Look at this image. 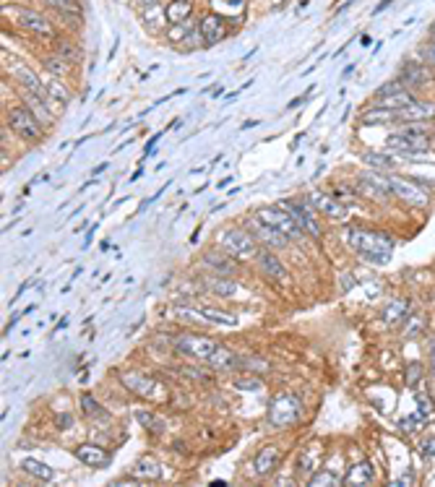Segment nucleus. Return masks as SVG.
<instances>
[{
    "mask_svg": "<svg viewBox=\"0 0 435 487\" xmlns=\"http://www.w3.org/2000/svg\"><path fill=\"white\" fill-rule=\"evenodd\" d=\"M248 227H251V235H256L258 240H263L269 248H284V245H290V238H287V235H282L279 229L269 227V224H263L258 217L253 219Z\"/></svg>",
    "mask_w": 435,
    "mask_h": 487,
    "instance_id": "17",
    "label": "nucleus"
},
{
    "mask_svg": "<svg viewBox=\"0 0 435 487\" xmlns=\"http://www.w3.org/2000/svg\"><path fill=\"white\" fill-rule=\"evenodd\" d=\"M42 63H44V68H47V73H50V76H55V78L68 76V71H71V63H68V60H63L60 55H47Z\"/></svg>",
    "mask_w": 435,
    "mask_h": 487,
    "instance_id": "36",
    "label": "nucleus"
},
{
    "mask_svg": "<svg viewBox=\"0 0 435 487\" xmlns=\"http://www.w3.org/2000/svg\"><path fill=\"white\" fill-rule=\"evenodd\" d=\"M334 195H337L341 204L347 206V204H352V201L357 198V188H349V185H337V188H334Z\"/></svg>",
    "mask_w": 435,
    "mask_h": 487,
    "instance_id": "45",
    "label": "nucleus"
},
{
    "mask_svg": "<svg viewBox=\"0 0 435 487\" xmlns=\"http://www.w3.org/2000/svg\"><path fill=\"white\" fill-rule=\"evenodd\" d=\"M219 349V344L208 336L198 334H180L175 339V352L190 360H208Z\"/></svg>",
    "mask_w": 435,
    "mask_h": 487,
    "instance_id": "6",
    "label": "nucleus"
},
{
    "mask_svg": "<svg viewBox=\"0 0 435 487\" xmlns=\"http://www.w3.org/2000/svg\"><path fill=\"white\" fill-rule=\"evenodd\" d=\"M198 29H201L204 44H217L227 37V24H224L222 16H206L204 21L198 24Z\"/></svg>",
    "mask_w": 435,
    "mask_h": 487,
    "instance_id": "19",
    "label": "nucleus"
},
{
    "mask_svg": "<svg viewBox=\"0 0 435 487\" xmlns=\"http://www.w3.org/2000/svg\"><path fill=\"white\" fill-rule=\"evenodd\" d=\"M21 469L26 472V475H32V477H37V479H42V482H53V477H55L53 469H50L47 464H42L39 459H24Z\"/></svg>",
    "mask_w": 435,
    "mask_h": 487,
    "instance_id": "30",
    "label": "nucleus"
},
{
    "mask_svg": "<svg viewBox=\"0 0 435 487\" xmlns=\"http://www.w3.org/2000/svg\"><path fill=\"white\" fill-rule=\"evenodd\" d=\"M206 362L214 370H224V368H235V365H240V357L235 355V352H229V349H222V346H219Z\"/></svg>",
    "mask_w": 435,
    "mask_h": 487,
    "instance_id": "35",
    "label": "nucleus"
},
{
    "mask_svg": "<svg viewBox=\"0 0 435 487\" xmlns=\"http://www.w3.org/2000/svg\"><path fill=\"white\" fill-rule=\"evenodd\" d=\"M279 461H282L279 448H276V445H263L261 451L256 454V459H253V469H256V475L269 477L274 469L279 466Z\"/></svg>",
    "mask_w": 435,
    "mask_h": 487,
    "instance_id": "18",
    "label": "nucleus"
},
{
    "mask_svg": "<svg viewBox=\"0 0 435 487\" xmlns=\"http://www.w3.org/2000/svg\"><path fill=\"white\" fill-rule=\"evenodd\" d=\"M16 24L26 29V32L37 34V37H44V39H53L55 37V26L53 21H47V16L32 11V8H19L16 11Z\"/></svg>",
    "mask_w": 435,
    "mask_h": 487,
    "instance_id": "12",
    "label": "nucleus"
},
{
    "mask_svg": "<svg viewBox=\"0 0 435 487\" xmlns=\"http://www.w3.org/2000/svg\"><path fill=\"white\" fill-rule=\"evenodd\" d=\"M420 328H425V318H420V315H409V318L402 324V334L404 336H414Z\"/></svg>",
    "mask_w": 435,
    "mask_h": 487,
    "instance_id": "43",
    "label": "nucleus"
},
{
    "mask_svg": "<svg viewBox=\"0 0 435 487\" xmlns=\"http://www.w3.org/2000/svg\"><path fill=\"white\" fill-rule=\"evenodd\" d=\"M310 204L316 206L321 214H326V217H331V219H344V217H347V206L341 204L337 195L310 193Z\"/></svg>",
    "mask_w": 435,
    "mask_h": 487,
    "instance_id": "16",
    "label": "nucleus"
},
{
    "mask_svg": "<svg viewBox=\"0 0 435 487\" xmlns=\"http://www.w3.org/2000/svg\"><path fill=\"white\" fill-rule=\"evenodd\" d=\"M430 357H433V370H435V339H433V344H430Z\"/></svg>",
    "mask_w": 435,
    "mask_h": 487,
    "instance_id": "58",
    "label": "nucleus"
},
{
    "mask_svg": "<svg viewBox=\"0 0 435 487\" xmlns=\"http://www.w3.org/2000/svg\"><path fill=\"white\" fill-rule=\"evenodd\" d=\"M305 485H308V487H339V485H341V479H339L334 472L323 469V472H316V475L310 477Z\"/></svg>",
    "mask_w": 435,
    "mask_h": 487,
    "instance_id": "38",
    "label": "nucleus"
},
{
    "mask_svg": "<svg viewBox=\"0 0 435 487\" xmlns=\"http://www.w3.org/2000/svg\"><path fill=\"white\" fill-rule=\"evenodd\" d=\"M222 248H224V253H229L235 260H245V258L258 256L256 240H253V235L245 232V229H227V232L222 235Z\"/></svg>",
    "mask_w": 435,
    "mask_h": 487,
    "instance_id": "7",
    "label": "nucleus"
},
{
    "mask_svg": "<svg viewBox=\"0 0 435 487\" xmlns=\"http://www.w3.org/2000/svg\"><path fill=\"white\" fill-rule=\"evenodd\" d=\"M19 321H21V313H16V315H13V318H11V324L6 326V331H3V334H11V328H13V326H16V324H19Z\"/></svg>",
    "mask_w": 435,
    "mask_h": 487,
    "instance_id": "52",
    "label": "nucleus"
},
{
    "mask_svg": "<svg viewBox=\"0 0 435 487\" xmlns=\"http://www.w3.org/2000/svg\"><path fill=\"white\" fill-rule=\"evenodd\" d=\"M423 380V362H409L407 365V386H417Z\"/></svg>",
    "mask_w": 435,
    "mask_h": 487,
    "instance_id": "46",
    "label": "nucleus"
},
{
    "mask_svg": "<svg viewBox=\"0 0 435 487\" xmlns=\"http://www.w3.org/2000/svg\"><path fill=\"white\" fill-rule=\"evenodd\" d=\"M235 389L238 391H261L263 389V380L258 375H240V378L232 380Z\"/></svg>",
    "mask_w": 435,
    "mask_h": 487,
    "instance_id": "42",
    "label": "nucleus"
},
{
    "mask_svg": "<svg viewBox=\"0 0 435 487\" xmlns=\"http://www.w3.org/2000/svg\"><path fill=\"white\" fill-rule=\"evenodd\" d=\"M359 123H362V125H391V123H399V120H396V109L375 105V107L365 109V112L359 115Z\"/></svg>",
    "mask_w": 435,
    "mask_h": 487,
    "instance_id": "21",
    "label": "nucleus"
},
{
    "mask_svg": "<svg viewBox=\"0 0 435 487\" xmlns=\"http://www.w3.org/2000/svg\"><path fill=\"white\" fill-rule=\"evenodd\" d=\"M44 89H47V94L53 99V105H68L71 102V91L66 89V84H60V78L50 76L44 81Z\"/></svg>",
    "mask_w": 435,
    "mask_h": 487,
    "instance_id": "33",
    "label": "nucleus"
},
{
    "mask_svg": "<svg viewBox=\"0 0 435 487\" xmlns=\"http://www.w3.org/2000/svg\"><path fill=\"white\" fill-rule=\"evenodd\" d=\"M139 423L149 430V433L154 435H162L164 433V425L157 420V414H152V411H139Z\"/></svg>",
    "mask_w": 435,
    "mask_h": 487,
    "instance_id": "41",
    "label": "nucleus"
},
{
    "mask_svg": "<svg viewBox=\"0 0 435 487\" xmlns=\"http://www.w3.org/2000/svg\"><path fill=\"white\" fill-rule=\"evenodd\" d=\"M407 318H409V303L407 300H391L386 305V310H383V321L389 326L404 324Z\"/></svg>",
    "mask_w": 435,
    "mask_h": 487,
    "instance_id": "27",
    "label": "nucleus"
},
{
    "mask_svg": "<svg viewBox=\"0 0 435 487\" xmlns=\"http://www.w3.org/2000/svg\"><path fill=\"white\" fill-rule=\"evenodd\" d=\"M78 404H81V409H84V414H87L89 420H105L107 417V411L99 407V401L91 396V393H84L81 399H78Z\"/></svg>",
    "mask_w": 435,
    "mask_h": 487,
    "instance_id": "37",
    "label": "nucleus"
},
{
    "mask_svg": "<svg viewBox=\"0 0 435 487\" xmlns=\"http://www.w3.org/2000/svg\"><path fill=\"white\" fill-rule=\"evenodd\" d=\"M391 180V193L407 206H414V209H425L430 204V195H427V188H425L423 180H412V177H389Z\"/></svg>",
    "mask_w": 435,
    "mask_h": 487,
    "instance_id": "5",
    "label": "nucleus"
},
{
    "mask_svg": "<svg viewBox=\"0 0 435 487\" xmlns=\"http://www.w3.org/2000/svg\"><path fill=\"white\" fill-rule=\"evenodd\" d=\"M204 263H206L208 269L224 274V276H232V274L238 271L235 269V260H232V256H229V253H219V250L206 253V256H204Z\"/></svg>",
    "mask_w": 435,
    "mask_h": 487,
    "instance_id": "24",
    "label": "nucleus"
},
{
    "mask_svg": "<svg viewBox=\"0 0 435 487\" xmlns=\"http://www.w3.org/2000/svg\"><path fill=\"white\" fill-rule=\"evenodd\" d=\"M362 162L368 164V167H373V170H378V172L393 167V159L389 154H362Z\"/></svg>",
    "mask_w": 435,
    "mask_h": 487,
    "instance_id": "40",
    "label": "nucleus"
},
{
    "mask_svg": "<svg viewBox=\"0 0 435 487\" xmlns=\"http://www.w3.org/2000/svg\"><path fill=\"white\" fill-rule=\"evenodd\" d=\"M76 459L81 461V464L91 466V469H102V466L109 464V454L105 451V448H99V445L94 443H84L76 448Z\"/></svg>",
    "mask_w": 435,
    "mask_h": 487,
    "instance_id": "20",
    "label": "nucleus"
},
{
    "mask_svg": "<svg viewBox=\"0 0 435 487\" xmlns=\"http://www.w3.org/2000/svg\"><path fill=\"white\" fill-rule=\"evenodd\" d=\"M389 6H391V0H383L381 6H375V11H373V13H381V11H386V8H389Z\"/></svg>",
    "mask_w": 435,
    "mask_h": 487,
    "instance_id": "53",
    "label": "nucleus"
},
{
    "mask_svg": "<svg viewBox=\"0 0 435 487\" xmlns=\"http://www.w3.org/2000/svg\"><path fill=\"white\" fill-rule=\"evenodd\" d=\"M414 97L409 89H404L399 81H391V84H383L378 91H375V105L389 109H402L407 105H412Z\"/></svg>",
    "mask_w": 435,
    "mask_h": 487,
    "instance_id": "11",
    "label": "nucleus"
},
{
    "mask_svg": "<svg viewBox=\"0 0 435 487\" xmlns=\"http://www.w3.org/2000/svg\"><path fill=\"white\" fill-rule=\"evenodd\" d=\"M256 258H258V266H261V271L266 274V276L279 279V282H287V271H284L282 260H276L274 253H269V250H258Z\"/></svg>",
    "mask_w": 435,
    "mask_h": 487,
    "instance_id": "22",
    "label": "nucleus"
},
{
    "mask_svg": "<svg viewBox=\"0 0 435 487\" xmlns=\"http://www.w3.org/2000/svg\"><path fill=\"white\" fill-rule=\"evenodd\" d=\"M433 39H435V24H433Z\"/></svg>",
    "mask_w": 435,
    "mask_h": 487,
    "instance_id": "59",
    "label": "nucleus"
},
{
    "mask_svg": "<svg viewBox=\"0 0 435 487\" xmlns=\"http://www.w3.org/2000/svg\"><path fill=\"white\" fill-rule=\"evenodd\" d=\"M269 425L276 427V430H284V427H292V425L300 423L303 417V407H300V399L292 396V393H279L269 401Z\"/></svg>",
    "mask_w": 435,
    "mask_h": 487,
    "instance_id": "3",
    "label": "nucleus"
},
{
    "mask_svg": "<svg viewBox=\"0 0 435 487\" xmlns=\"http://www.w3.org/2000/svg\"><path fill=\"white\" fill-rule=\"evenodd\" d=\"M433 81V73L427 71L425 63H404L402 65V73H399V84L404 89H420L427 87Z\"/></svg>",
    "mask_w": 435,
    "mask_h": 487,
    "instance_id": "14",
    "label": "nucleus"
},
{
    "mask_svg": "<svg viewBox=\"0 0 435 487\" xmlns=\"http://www.w3.org/2000/svg\"><path fill=\"white\" fill-rule=\"evenodd\" d=\"M373 477H375L373 464H370V461H359V464H355L347 472V477H344V485L347 487H365V485L373 482Z\"/></svg>",
    "mask_w": 435,
    "mask_h": 487,
    "instance_id": "23",
    "label": "nucleus"
},
{
    "mask_svg": "<svg viewBox=\"0 0 435 487\" xmlns=\"http://www.w3.org/2000/svg\"><path fill=\"white\" fill-rule=\"evenodd\" d=\"M66 326H68V318H63V321H60V324L55 326V334H57V331H60V328H66Z\"/></svg>",
    "mask_w": 435,
    "mask_h": 487,
    "instance_id": "57",
    "label": "nucleus"
},
{
    "mask_svg": "<svg viewBox=\"0 0 435 487\" xmlns=\"http://www.w3.org/2000/svg\"><path fill=\"white\" fill-rule=\"evenodd\" d=\"M193 16V0H172L167 6V21L170 24H185Z\"/></svg>",
    "mask_w": 435,
    "mask_h": 487,
    "instance_id": "26",
    "label": "nucleus"
},
{
    "mask_svg": "<svg viewBox=\"0 0 435 487\" xmlns=\"http://www.w3.org/2000/svg\"><path fill=\"white\" fill-rule=\"evenodd\" d=\"M308 94H310V91H308ZM308 94H305V97H297V99H292V102H290V105H287V109H297L300 107V105H303L305 99H308Z\"/></svg>",
    "mask_w": 435,
    "mask_h": 487,
    "instance_id": "51",
    "label": "nucleus"
},
{
    "mask_svg": "<svg viewBox=\"0 0 435 487\" xmlns=\"http://www.w3.org/2000/svg\"><path fill=\"white\" fill-rule=\"evenodd\" d=\"M8 125L13 133H19L24 141H39L44 136L42 120L34 115L29 107H11L8 109Z\"/></svg>",
    "mask_w": 435,
    "mask_h": 487,
    "instance_id": "4",
    "label": "nucleus"
},
{
    "mask_svg": "<svg viewBox=\"0 0 435 487\" xmlns=\"http://www.w3.org/2000/svg\"><path fill=\"white\" fill-rule=\"evenodd\" d=\"M290 214H292V219L303 227V232H308L310 238H321L323 235V229H321V224H318L316 219V211L310 209L308 204H282Z\"/></svg>",
    "mask_w": 435,
    "mask_h": 487,
    "instance_id": "13",
    "label": "nucleus"
},
{
    "mask_svg": "<svg viewBox=\"0 0 435 487\" xmlns=\"http://www.w3.org/2000/svg\"><path fill=\"white\" fill-rule=\"evenodd\" d=\"M201 313L206 315L208 324L217 326H238V318L232 313H224V310H214V308H201Z\"/></svg>",
    "mask_w": 435,
    "mask_h": 487,
    "instance_id": "39",
    "label": "nucleus"
},
{
    "mask_svg": "<svg viewBox=\"0 0 435 487\" xmlns=\"http://www.w3.org/2000/svg\"><path fill=\"white\" fill-rule=\"evenodd\" d=\"M256 217L261 219L263 224H269V227H274V229H279L282 235H287L290 240H300L303 238V227L297 224L292 219V214L287 211V209H276V206H269V209H261Z\"/></svg>",
    "mask_w": 435,
    "mask_h": 487,
    "instance_id": "9",
    "label": "nucleus"
},
{
    "mask_svg": "<svg viewBox=\"0 0 435 487\" xmlns=\"http://www.w3.org/2000/svg\"><path fill=\"white\" fill-rule=\"evenodd\" d=\"M131 475L136 477V479H159V477H162V466H159V461L152 459V456H143V459L136 461V466L131 469Z\"/></svg>",
    "mask_w": 435,
    "mask_h": 487,
    "instance_id": "25",
    "label": "nucleus"
},
{
    "mask_svg": "<svg viewBox=\"0 0 435 487\" xmlns=\"http://www.w3.org/2000/svg\"><path fill=\"white\" fill-rule=\"evenodd\" d=\"M55 427H57V430H71V427H73V414H71V411H60V414L55 417Z\"/></svg>",
    "mask_w": 435,
    "mask_h": 487,
    "instance_id": "48",
    "label": "nucleus"
},
{
    "mask_svg": "<svg viewBox=\"0 0 435 487\" xmlns=\"http://www.w3.org/2000/svg\"><path fill=\"white\" fill-rule=\"evenodd\" d=\"M47 8L57 11L60 16H73V19H81L84 11H81V3L78 0H42Z\"/></svg>",
    "mask_w": 435,
    "mask_h": 487,
    "instance_id": "29",
    "label": "nucleus"
},
{
    "mask_svg": "<svg viewBox=\"0 0 435 487\" xmlns=\"http://www.w3.org/2000/svg\"><path fill=\"white\" fill-rule=\"evenodd\" d=\"M204 287H206L208 292L219 294V297H232V294H238V284L232 282V279H219V276H206V279H204Z\"/></svg>",
    "mask_w": 435,
    "mask_h": 487,
    "instance_id": "28",
    "label": "nucleus"
},
{
    "mask_svg": "<svg viewBox=\"0 0 435 487\" xmlns=\"http://www.w3.org/2000/svg\"><path fill=\"white\" fill-rule=\"evenodd\" d=\"M256 125H258V120H248V123L242 125V130H251V128H256Z\"/></svg>",
    "mask_w": 435,
    "mask_h": 487,
    "instance_id": "55",
    "label": "nucleus"
},
{
    "mask_svg": "<svg viewBox=\"0 0 435 487\" xmlns=\"http://www.w3.org/2000/svg\"><path fill=\"white\" fill-rule=\"evenodd\" d=\"M357 193L368 195L373 201H389L391 198V180L383 177L378 170H365L357 177Z\"/></svg>",
    "mask_w": 435,
    "mask_h": 487,
    "instance_id": "10",
    "label": "nucleus"
},
{
    "mask_svg": "<svg viewBox=\"0 0 435 487\" xmlns=\"http://www.w3.org/2000/svg\"><path fill=\"white\" fill-rule=\"evenodd\" d=\"M420 55H423L425 65H435V39H430V42L425 44L423 50H420Z\"/></svg>",
    "mask_w": 435,
    "mask_h": 487,
    "instance_id": "50",
    "label": "nucleus"
},
{
    "mask_svg": "<svg viewBox=\"0 0 435 487\" xmlns=\"http://www.w3.org/2000/svg\"><path fill=\"white\" fill-rule=\"evenodd\" d=\"M420 454H423L425 459L435 456V435H427V438H423V441H420Z\"/></svg>",
    "mask_w": 435,
    "mask_h": 487,
    "instance_id": "49",
    "label": "nucleus"
},
{
    "mask_svg": "<svg viewBox=\"0 0 435 487\" xmlns=\"http://www.w3.org/2000/svg\"><path fill=\"white\" fill-rule=\"evenodd\" d=\"M164 16H167V8H162L159 3H154V6H149V8H143L141 11V19L143 24L152 29V32H159L164 26Z\"/></svg>",
    "mask_w": 435,
    "mask_h": 487,
    "instance_id": "31",
    "label": "nucleus"
},
{
    "mask_svg": "<svg viewBox=\"0 0 435 487\" xmlns=\"http://www.w3.org/2000/svg\"><path fill=\"white\" fill-rule=\"evenodd\" d=\"M136 3H139V6H141V8H149V6H154V3H157V0H136Z\"/></svg>",
    "mask_w": 435,
    "mask_h": 487,
    "instance_id": "54",
    "label": "nucleus"
},
{
    "mask_svg": "<svg viewBox=\"0 0 435 487\" xmlns=\"http://www.w3.org/2000/svg\"><path fill=\"white\" fill-rule=\"evenodd\" d=\"M120 383L131 391L133 396H141V399L152 401V399H164V396H167V391H164L152 375H143V373H136V370L123 373V375H120Z\"/></svg>",
    "mask_w": 435,
    "mask_h": 487,
    "instance_id": "8",
    "label": "nucleus"
},
{
    "mask_svg": "<svg viewBox=\"0 0 435 487\" xmlns=\"http://www.w3.org/2000/svg\"><path fill=\"white\" fill-rule=\"evenodd\" d=\"M435 118V102H417L414 99L412 105L396 109V120L399 123H427V120Z\"/></svg>",
    "mask_w": 435,
    "mask_h": 487,
    "instance_id": "15",
    "label": "nucleus"
},
{
    "mask_svg": "<svg viewBox=\"0 0 435 487\" xmlns=\"http://www.w3.org/2000/svg\"><path fill=\"white\" fill-rule=\"evenodd\" d=\"M167 37H170V42H185V39L190 37V32H188V21L185 24H172V26H170V32H167Z\"/></svg>",
    "mask_w": 435,
    "mask_h": 487,
    "instance_id": "44",
    "label": "nucleus"
},
{
    "mask_svg": "<svg viewBox=\"0 0 435 487\" xmlns=\"http://www.w3.org/2000/svg\"><path fill=\"white\" fill-rule=\"evenodd\" d=\"M170 313H172V318H177V321H188V324L208 326L206 315L201 313V310H196V308H185V305H172V308H170Z\"/></svg>",
    "mask_w": 435,
    "mask_h": 487,
    "instance_id": "32",
    "label": "nucleus"
},
{
    "mask_svg": "<svg viewBox=\"0 0 435 487\" xmlns=\"http://www.w3.org/2000/svg\"><path fill=\"white\" fill-rule=\"evenodd\" d=\"M107 167H109V164H99V167H94V175H102L105 170H107Z\"/></svg>",
    "mask_w": 435,
    "mask_h": 487,
    "instance_id": "56",
    "label": "nucleus"
},
{
    "mask_svg": "<svg viewBox=\"0 0 435 487\" xmlns=\"http://www.w3.org/2000/svg\"><path fill=\"white\" fill-rule=\"evenodd\" d=\"M349 245H352V250L357 253L359 258L370 260V263H389L393 250V240L386 232L352 227L349 229Z\"/></svg>",
    "mask_w": 435,
    "mask_h": 487,
    "instance_id": "1",
    "label": "nucleus"
},
{
    "mask_svg": "<svg viewBox=\"0 0 435 487\" xmlns=\"http://www.w3.org/2000/svg\"><path fill=\"white\" fill-rule=\"evenodd\" d=\"M55 55H60L63 60H68V63H81V47H78L76 42H71V39H55Z\"/></svg>",
    "mask_w": 435,
    "mask_h": 487,
    "instance_id": "34",
    "label": "nucleus"
},
{
    "mask_svg": "<svg viewBox=\"0 0 435 487\" xmlns=\"http://www.w3.org/2000/svg\"><path fill=\"white\" fill-rule=\"evenodd\" d=\"M414 399H417V407L425 411V417H427V420H433V417H435V407L430 404V396H427V393H417Z\"/></svg>",
    "mask_w": 435,
    "mask_h": 487,
    "instance_id": "47",
    "label": "nucleus"
},
{
    "mask_svg": "<svg viewBox=\"0 0 435 487\" xmlns=\"http://www.w3.org/2000/svg\"><path fill=\"white\" fill-rule=\"evenodd\" d=\"M386 146L391 152H399L402 157H417L430 149V130L425 123H407V128L389 136Z\"/></svg>",
    "mask_w": 435,
    "mask_h": 487,
    "instance_id": "2",
    "label": "nucleus"
}]
</instances>
